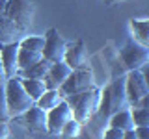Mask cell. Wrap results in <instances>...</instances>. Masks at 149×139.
<instances>
[{
  "label": "cell",
  "mask_w": 149,
  "mask_h": 139,
  "mask_svg": "<svg viewBox=\"0 0 149 139\" xmlns=\"http://www.w3.org/2000/svg\"><path fill=\"white\" fill-rule=\"evenodd\" d=\"M65 102L69 104L71 108V113H73V119L77 122H88L93 113L99 109V100H101V91L97 87L93 89H88L84 93H78V95H71L67 98H63Z\"/></svg>",
  "instance_id": "6da1fadb"
},
{
  "label": "cell",
  "mask_w": 149,
  "mask_h": 139,
  "mask_svg": "<svg viewBox=\"0 0 149 139\" xmlns=\"http://www.w3.org/2000/svg\"><path fill=\"white\" fill-rule=\"evenodd\" d=\"M127 93H125V78H118L102 91L99 100V111L104 117H112L114 113L125 109Z\"/></svg>",
  "instance_id": "7a4b0ae2"
},
{
  "label": "cell",
  "mask_w": 149,
  "mask_h": 139,
  "mask_svg": "<svg viewBox=\"0 0 149 139\" xmlns=\"http://www.w3.org/2000/svg\"><path fill=\"white\" fill-rule=\"evenodd\" d=\"M4 91H6V102H8V109L11 117L22 115L24 111H28L34 106V100L28 96L24 87L21 85V78L19 76L8 78L6 83H4Z\"/></svg>",
  "instance_id": "3957f363"
},
{
  "label": "cell",
  "mask_w": 149,
  "mask_h": 139,
  "mask_svg": "<svg viewBox=\"0 0 149 139\" xmlns=\"http://www.w3.org/2000/svg\"><path fill=\"white\" fill-rule=\"evenodd\" d=\"M93 87H95L93 72L90 69H78V71L71 72V76L60 85L58 91L63 98H67V96H71V95H78V93H84L88 89H93Z\"/></svg>",
  "instance_id": "277c9868"
},
{
  "label": "cell",
  "mask_w": 149,
  "mask_h": 139,
  "mask_svg": "<svg viewBox=\"0 0 149 139\" xmlns=\"http://www.w3.org/2000/svg\"><path fill=\"white\" fill-rule=\"evenodd\" d=\"M4 15L13 22L17 30H28L34 17V8L30 0H9L4 9Z\"/></svg>",
  "instance_id": "5b68a950"
},
{
  "label": "cell",
  "mask_w": 149,
  "mask_h": 139,
  "mask_svg": "<svg viewBox=\"0 0 149 139\" xmlns=\"http://www.w3.org/2000/svg\"><path fill=\"white\" fill-rule=\"evenodd\" d=\"M125 93H127V102L136 106L143 96L149 95V82L147 74L143 71H130L125 78Z\"/></svg>",
  "instance_id": "8992f818"
},
{
  "label": "cell",
  "mask_w": 149,
  "mask_h": 139,
  "mask_svg": "<svg viewBox=\"0 0 149 139\" xmlns=\"http://www.w3.org/2000/svg\"><path fill=\"white\" fill-rule=\"evenodd\" d=\"M121 61L123 65L129 69V71H140L149 63V48L147 46L138 45L136 41L134 43H129L121 48Z\"/></svg>",
  "instance_id": "52a82bcc"
},
{
  "label": "cell",
  "mask_w": 149,
  "mask_h": 139,
  "mask_svg": "<svg viewBox=\"0 0 149 139\" xmlns=\"http://www.w3.org/2000/svg\"><path fill=\"white\" fill-rule=\"evenodd\" d=\"M45 48H43V59H47L49 63H58L63 61L65 50H67V43L60 32L56 28H50L49 32L45 34Z\"/></svg>",
  "instance_id": "ba28073f"
},
{
  "label": "cell",
  "mask_w": 149,
  "mask_h": 139,
  "mask_svg": "<svg viewBox=\"0 0 149 139\" xmlns=\"http://www.w3.org/2000/svg\"><path fill=\"white\" fill-rule=\"evenodd\" d=\"M73 119L71 108L65 100H62L56 108H52L50 111H47V133H54V136H60L62 128L69 120Z\"/></svg>",
  "instance_id": "9c48e42d"
},
{
  "label": "cell",
  "mask_w": 149,
  "mask_h": 139,
  "mask_svg": "<svg viewBox=\"0 0 149 139\" xmlns=\"http://www.w3.org/2000/svg\"><path fill=\"white\" fill-rule=\"evenodd\" d=\"M17 56H19V43H0V61H2L6 78H13L19 74L17 67Z\"/></svg>",
  "instance_id": "30bf717a"
},
{
  "label": "cell",
  "mask_w": 149,
  "mask_h": 139,
  "mask_svg": "<svg viewBox=\"0 0 149 139\" xmlns=\"http://www.w3.org/2000/svg\"><path fill=\"white\" fill-rule=\"evenodd\" d=\"M63 63L69 65L73 71H78V69H88V50L84 41H77L74 45L67 46L63 56Z\"/></svg>",
  "instance_id": "8fae6325"
},
{
  "label": "cell",
  "mask_w": 149,
  "mask_h": 139,
  "mask_svg": "<svg viewBox=\"0 0 149 139\" xmlns=\"http://www.w3.org/2000/svg\"><path fill=\"white\" fill-rule=\"evenodd\" d=\"M24 120L28 128L36 133H47V111L39 109L37 106H32L28 111H24Z\"/></svg>",
  "instance_id": "7c38bea8"
},
{
  "label": "cell",
  "mask_w": 149,
  "mask_h": 139,
  "mask_svg": "<svg viewBox=\"0 0 149 139\" xmlns=\"http://www.w3.org/2000/svg\"><path fill=\"white\" fill-rule=\"evenodd\" d=\"M71 72H73V69L69 67V65H65L63 61H58V63H50L47 76H49L50 80L58 85V89H60V85H62V83L71 76Z\"/></svg>",
  "instance_id": "4fadbf2b"
},
{
  "label": "cell",
  "mask_w": 149,
  "mask_h": 139,
  "mask_svg": "<svg viewBox=\"0 0 149 139\" xmlns=\"http://www.w3.org/2000/svg\"><path fill=\"white\" fill-rule=\"evenodd\" d=\"M49 67H50V63L47 59H41V61H37L36 65L24 69V71H19L17 76L19 78H30V80H43L47 76V72H49Z\"/></svg>",
  "instance_id": "5bb4252c"
},
{
  "label": "cell",
  "mask_w": 149,
  "mask_h": 139,
  "mask_svg": "<svg viewBox=\"0 0 149 139\" xmlns=\"http://www.w3.org/2000/svg\"><path fill=\"white\" fill-rule=\"evenodd\" d=\"M130 30H132L134 37H136V43L142 46L149 48V21L146 19H140V21H130Z\"/></svg>",
  "instance_id": "9a60e30c"
},
{
  "label": "cell",
  "mask_w": 149,
  "mask_h": 139,
  "mask_svg": "<svg viewBox=\"0 0 149 139\" xmlns=\"http://www.w3.org/2000/svg\"><path fill=\"white\" fill-rule=\"evenodd\" d=\"M62 100H63V96L60 95V91H45L43 95L36 100L34 106H37V108L43 109V111H50L52 108H56Z\"/></svg>",
  "instance_id": "2e32d148"
},
{
  "label": "cell",
  "mask_w": 149,
  "mask_h": 139,
  "mask_svg": "<svg viewBox=\"0 0 149 139\" xmlns=\"http://www.w3.org/2000/svg\"><path fill=\"white\" fill-rule=\"evenodd\" d=\"M110 126L112 128H119V130H123V132L132 130L134 128V122H132L130 109H121V111H118V113H114L110 117Z\"/></svg>",
  "instance_id": "e0dca14e"
},
{
  "label": "cell",
  "mask_w": 149,
  "mask_h": 139,
  "mask_svg": "<svg viewBox=\"0 0 149 139\" xmlns=\"http://www.w3.org/2000/svg\"><path fill=\"white\" fill-rule=\"evenodd\" d=\"M43 59V54L39 52H32V50H26V48H21L19 46V56H17V67L19 71H24V69L36 65L37 61Z\"/></svg>",
  "instance_id": "ac0fdd59"
},
{
  "label": "cell",
  "mask_w": 149,
  "mask_h": 139,
  "mask_svg": "<svg viewBox=\"0 0 149 139\" xmlns=\"http://www.w3.org/2000/svg\"><path fill=\"white\" fill-rule=\"evenodd\" d=\"M21 85L24 87V91L28 93V96L34 100V104H36V100L47 91L43 80H30V78H21Z\"/></svg>",
  "instance_id": "d6986e66"
},
{
  "label": "cell",
  "mask_w": 149,
  "mask_h": 139,
  "mask_svg": "<svg viewBox=\"0 0 149 139\" xmlns=\"http://www.w3.org/2000/svg\"><path fill=\"white\" fill-rule=\"evenodd\" d=\"M21 48H26V50H32V52H39L43 54V48H45V39L39 35H30L26 37V39H22L21 43H19Z\"/></svg>",
  "instance_id": "ffe728a7"
},
{
  "label": "cell",
  "mask_w": 149,
  "mask_h": 139,
  "mask_svg": "<svg viewBox=\"0 0 149 139\" xmlns=\"http://www.w3.org/2000/svg\"><path fill=\"white\" fill-rule=\"evenodd\" d=\"M15 32H17V28L13 26V22L9 21L6 15H2V13H0V41H2V43H6L9 37L15 34Z\"/></svg>",
  "instance_id": "44dd1931"
},
{
  "label": "cell",
  "mask_w": 149,
  "mask_h": 139,
  "mask_svg": "<svg viewBox=\"0 0 149 139\" xmlns=\"http://www.w3.org/2000/svg\"><path fill=\"white\" fill-rule=\"evenodd\" d=\"M130 115H132L134 126H149V109L134 108V109H130Z\"/></svg>",
  "instance_id": "7402d4cb"
},
{
  "label": "cell",
  "mask_w": 149,
  "mask_h": 139,
  "mask_svg": "<svg viewBox=\"0 0 149 139\" xmlns=\"http://www.w3.org/2000/svg\"><path fill=\"white\" fill-rule=\"evenodd\" d=\"M80 126L82 124L80 122H77L74 119H71L67 124L62 128V132H60V136L62 137H65V139H73V137H77L78 133H80Z\"/></svg>",
  "instance_id": "603a6c76"
},
{
  "label": "cell",
  "mask_w": 149,
  "mask_h": 139,
  "mask_svg": "<svg viewBox=\"0 0 149 139\" xmlns=\"http://www.w3.org/2000/svg\"><path fill=\"white\" fill-rule=\"evenodd\" d=\"M9 119H11V115H9L8 102H6V91H4V85H0V120L8 122Z\"/></svg>",
  "instance_id": "cb8c5ba5"
},
{
  "label": "cell",
  "mask_w": 149,
  "mask_h": 139,
  "mask_svg": "<svg viewBox=\"0 0 149 139\" xmlns=\"http://www.w3.org/2000/svg\"><path fill=\"white\" fill-rule=\"evenodd\" d=\"M104 139H123V130L119 128H108L104 132Z\"/></svg>",
  "instance_id": "d4e9b609"
},
{
  "label": "cell",
  "mask_w": 149,
  "mask_h": 139,
  "mask_svg": "<svg viewBox=\"0 0 149 139\" xmlns=\"http://www.w3.org/2000/svg\"><path fill=\"white\" fill-rule=\"evenodd\" d=\"M136 139H149V126H134Z\"/></svg>",
  "instance_id": "484cf974"
},
{
  "label": "cell",
  "mask_w": 149,
  "mask_h": 139,
  "mask_svg": "<svg viewBox=\"0 0 149 139\" xmlns=\"http://www.w3.org/2000/svg\"><path fill=\"white\" fill-rule=\"evenodd\" d=\"M9 133H11L9 124L4 122V120H0V139H9Z\"/></svg>",
  "instance_id": "4316f807"
},
{
  "label": "cell",
  "mask_w": 149,
  "mask_h": 139,
  "mask_svg": "<svg viewBox=\"0 0 149 139\" xmlns=\"http://www.w3.org/2000/svg\"><path fill=\"white\" fill-rule=\"evenodd\" d=\"M123 139H136L134 128H132V130H127V132H123Z\"/></svg>",
  "instance_id": "83f0119b"
},
{
  "label": "cell",
  "mask_w": 149,
  "mask_h": 139,
  "mask_svg": "<svg viewBox=\"0 0 149 139\" xmlns=\"http://www.w3.org/2000/svg\"><path fill=\"white\" fill-rule=\"evenodd\" d=\"M6 72H4V67H2V61H0V85H4L6 83Z\"/></svg>",
  "instance_id": "f1b7e54d"
},
{
  "label": "cell",
  "mask_w": 149,
  "mask_h": 139,
  "mask_svg": "<svg viewBox=\"0 0 149 139\" xmlns=\"http://www.w3.org/2000/svg\"><path fill=\"white\" fill-rule=\"evenodd\" d=\"M9 2V0H0V13L4 15V9H6V4Z\"/></svg>",
  "instance_id": "f546056e"
},
{
  "label": "cell",
  "mask_w": 149,
  "mask_h": 139,
  "mask_svg": "<svg viewBox=\"0 0 149 139\" xmlns=\"http://www.w3.org/2000/svg\"><path fill=\"white\" fill-rule=\"evenodd\" d=\"M108 6H114V4H119V2H125V0H104Z\"/></svg>",
  "instance_id": "4dcf8cb0"
}]
</instances>
